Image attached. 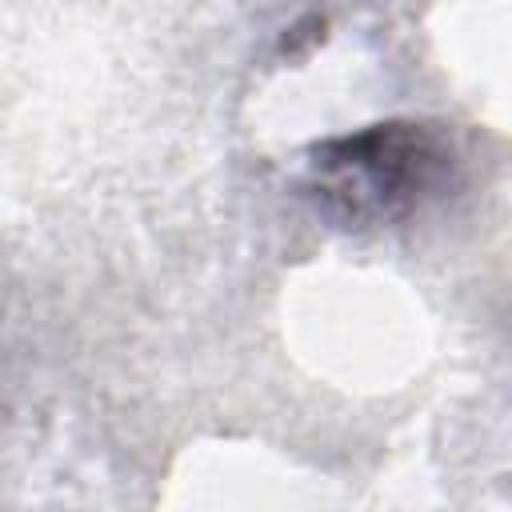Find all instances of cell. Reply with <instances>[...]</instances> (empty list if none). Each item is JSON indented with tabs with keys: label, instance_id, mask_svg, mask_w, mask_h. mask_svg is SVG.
I'll return each mask as SVG.
<instances>
[{
	"label": "cell",
	"instance_id": "6da1fadb",
	"mask_svg": "<svg viewBox=\"0 0 512 512\" xmlns=\"http://www.w3.org/2000/svg\"><path fill=\"white\" fill-rule=\"evenodd\" d=\"M452 172V148L424 124H376L312 152V188L344 220H396Z\"/></svg>",
	"mask_w": 512,
	"mask_h": 512
}]
</instances>
